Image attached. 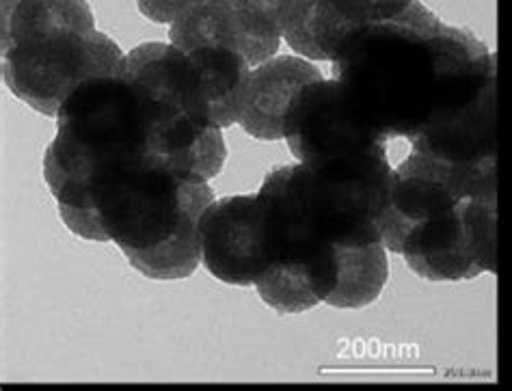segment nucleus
Returning a JSON list of instances; mask_svg holds the SVG:
<instances>
[{"mask_svg": "<svg viewBox=\"0 0 512 391\" xmlns=\"http://www.w3.org/2000/svg\"><path fill=\"white\" fill-rule=\"evenodd\" d=\"M284 139L301 163H327L376 150L385 132L338 78L305 85L292 100Z\"/></svg>", "mask_w": 512, "mask_h": 391, "instance_id": "423d86ee", "label": "nucleus"}, {"mask_svg": "<svg viewBox=\"0 0 512 391\" xmlns=\"http://www.w3.org/2000/svg\"><path fill=\"white\" fill-rule=\"evenodd\" d=\"M260 299L277 314H301L320 305L314 279L303 266H268L255 281Z\"/></svg>", "mask_w": 512, "mask_h": 391, "instance_id": "2eb2a0df", "label": "nucleus"}, {"mask_svg": "<svg viewBox=\"0 0 512 391\" xmlns=\"http://www.w3.org/2000/svg\"><path fill=\"white\" fill-rule=\"evenodd\" d=\"M495 193L474 195L417 225L400 255L426 281H465L497 271Z\"/></svg>", "mask_w": 512, "mask_h": 391, "instance_id": "39448f33", "label": "nucleus"}, {"mask_svg": "<svg viewBox=\"0 0 512 391\" xmlns=\"http://www.w3.org/2000/svg\"><path fill=\"white\" fill-rule=\"evenodd\" d=\"M117 74L137 80L147 89L158 106L160 121L180 115L212 121L195 61L171 42H147L132 48Z\"/></svg>", "mask_w": 512, "mask_h": 391, "instance_id": "6e6552de", "label": "nucleus"}, {"mask_svg": "<svg viewBox=\"0 0 512 391\" xmlns=\"http://www.w3.org/2000/svg\"><path fill=\"white\" fill-rule=\"evenodd\" d=\"M201 0H137L141 16L156 24H173L182 13L195 7Z\"/></svg>", "mask_w": 512, "mask_h": 391, "instance_id": "dca6fc26", "label": "nucleus"}, {"mask_svg": "<svg viewBox=\"0 0 512 391\" xmlns=\"http://www.w3.org/2000/svg\"><path fill=\"white\" fill-rule=\"evenodd\" d=\"M152 154L163 158L184 180L208 182L223 171L227 158L223 128L191 115L158 121Z\"/></svg>", "mask_w": 512, "mask_h": 391, "instance_id": "9b49d317", "label": "nucleus"}, {"mask_svg": "<svg viewBox=\"0 0 512 391\" xmlns=\"http://www.w3.org/2000/svg\"><path fill=\"white\" fill-rule=\"evenodd\" d=\"M199 240L201 264L227 286H255L271 266L264 249L258 193L214 199L199 219Z\"/></svg>", "mask_w": 512, "mask_h": 391, "instance_id": "0eeeda50", "label": "nucleus"}, {"mask_svg": "<svg viewBox=\"0 0 512 391\" xmlns=\"http://www.w3.org/2000/svg\"><path fill=\"white\" fill-rule=\"evenodd\" d=\"M322 80V72L305 57H273L251 72L247 98L238 124L249 137L284 139V124L292 100L305 85Z\"/></svg>", "mask_w": 512, "mask_h": 391, "instance_id": "1a4fd4ad", "label": "nucleus"}, {"mask_svg": "<svg viewBox=\"0 0 512 391\" xmlns=\"http://www.w3.org/2000/svg\"><path fill=\"white\" fill-rule=\"evenodd\" d=\"M363 3H366V5L374 11L376 20H379V18L394 16L396 11H400V9H404L407 5H411L413 0H363Z\"/></svg>", "mask_w": 512, "mask_h": 391, "instance_id": "f3484780", "label": "nucleus"}, {"mask_svg": "<svg viewBox=\"0 0 512 391\" xmlns=\"http://www.w3.org/2000/svg\"><path fill=\"white\" fill-rule=\"evenodd\" d=\"M160 121L147 89L121 74L80 83L57 111V134L44 154V180L65 223L93 184L152 154Z\"/></svg>", "mask_w": 512, "mask_h": 391, "instance_id": "7ed1b4c3", "label": "nucleus"}, {"mask_svg": "<svg viewBox=\"0 0 512 391\" xmlns=\"http://www.w3.org/2000/svg\"><path fill=\"white\" fill-rule=\"evenodd\" d=\"M292 3L294 0H225L238 31V50L253 67L277 55Z\"/></svg>", "mask_w": 512, "mask_h": 391, "instance_id": "4468645a", "label": "nucleus"}, {"mask_svg": "<svg viewBox=\"0 0 512 391\" xmlns=\"http://www.w3.org/2000/svg\"><path fill=\"white\" fill-rule=\"evenodd\" d=\"M335 275L333 292L327 296V305L338 309H363L379 301L389 279L387 247L383 240L368 245H335Z\"/></svg>", "mask_w": 512, "mask_h": 391, "instance_id": "ddd939ff", "label": "nucleus"}, {"mask_svg": "<svg viewBox=\"0 0 512 391\" xmlns=\"http://www.w3.org/2000/svg\"><path fill=\"white\" fill-rule=\"evenodd\" d=\"M0 50L5 85L46 117L80 83L117 74L126 57L96 29L87 0H3Z\"/></svg>", "mask_w": 512, "mask_h": 391, "instance_id": "20e7f679", "label": "nucleus"}, {"mask_svg": "<svg viewBox=\"0 0 512 391\" xmlns=\"http://www.w3.org/2000/svg\"><path fill=\"white\" fill-rule=\"evenodd\" d=\"M333 76L394 137L452 160L495 156L493 55L420 0L357 29Z\"/></svg>", "mask_w": 512, "mask_h": 391, "instance_id": "f257e3e1", "label": "nucleus"}, {"mask_svg": "<svg viewBox=\"0 0 512 391\" xmlns=\"http://www.w3.org/2000/svg\"><path fill=\"white\" fill-rule=\"evenodd\" d=\"M376 20L363 0H294L284 26V42L299 57L335 61L363 24Z\"/></svg>", "mask_w": 512, "mask_h": 391, "instance_id": "9d476101", "label": "nucleus"}, {"mask_svg": "<svg viewBox=\"0 0 512 391\" xmlns=\"http://www.w3.org/2000/svg\"><path fill=\"white\" fill-rule=\"evenodd\" d=\"M212 201L208 182H188L150 154L91 186L67 227L78 238L115 242L147 279L178 281L201 264L199 219Z\"/></svg>", "mask_w": 512, "mask_h": 391, "instance_id": "f03ea898", "label": "nucleus"}, {"mask_svg": "<svg viewBox=\"0 0 512 391\" xmlns=\"http://www.w3.org/2000/svg\"><path fill=\"white\" fill-rule=\"evenodd\" d=\"M188 55L199 70L210 119L219 128L238 124L253 65L229 46H201Z\"/></svg>", "mask_w": 512, "mask_h": 391, "instance_id": "f8f14e48", "label": "nucleus"}]
</instances>
